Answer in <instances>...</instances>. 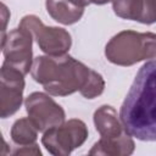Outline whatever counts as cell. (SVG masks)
<instances>
[{"instance_id":"15","label":"cell","mask_w":156,"mask_h":156,"mask_svg":"<svg viewBox=\"0 0 156 156\" xmlns=\"http://www.w3.org/2000/svg\"><path fill=\"white\" fill-rule=\"evenodd\" d=\"M73 4H76V5H78V6H80V7H85V6H88L90 2H89V0H71Z\"/></svg>"},{"instance_id":"7","label":"cell","mask_w":156,"mask_h":156,"mask_svg":"<svg viewBox=\"0 0 156 156\" xmlns=\"http://www.w3.org/2000/svg\"><path fill=\"white\" fill-rule=\"evenodd\" d=\"M1 49L4 54V63L12 67L24 76L32 69L33 65V37L24 28H15L1 38Z\"/></svg>"},{"instance_id":"14","label":"cell","mask_w":156,"mask_h":156,"mask_svg":"<svg viewBox=\"0 0 156 156\" xmlns=\"http://www.w3.org/2000/svg\"><path fill=\"white\" fill-rule=\"evenodd\" d=\"M1 16H2V35H1V38H4L6 34H5V29H6V22H7V18L10 17V12L7 11V7H6V5L5 4H2L1 5Z\"/></svg>"},{"instance_id":"10","label":"cell","mask_w":156,"mask_h":156,"mask_svg":"<svg viewBox=\"0 0 156 156\" xmlns=\"http://www.w3.org/2000/svg\"><path fill=\"white\" fill-rule=\"evenodd\" d=\"M115 13L123 20H132L144 24L156 22V0H113Z\"/></svg>"},{"instance_id":"9","label":"cell","mask_w":156,"mask_h":156,"mask_svg":"<svg viewBox=\"0 0 156 156\" xmlns=\"http://www.w3.org/2000/svg\"><path fill=\"white\" fill-rule=\"evenodd\" d=\"M24 74L20 71L1 66L0 72V116L7 118L16 113L22 105L24 90Z\"/></svg>"},{"instance_id":"11","label":"cell","mask_w":156,"mask_h":156,"mask_svg":"<svg viewBox=\"0 0 156 156\" xmlns=\"http://www.w3.org/2000/svg\"><path fill=\"white\" fill-rule=\"evenodd\" d=\"M45 6L52 20L66 26L78 22L84 13V7L73 4L71 0H46Z\"/></svg>"},{"instance_id":"6","label":"cell","mask_w":156,"mask_h":156,"mask_svg":"<svg viewBox=\"0 0 156 156\" xmlns=\"http://www.w3.org/2000/svg\"><path fill=\"white\" fill-rule=\"evenodd\" d=\"M20 27L32 34L39 49L46 55H63L72 45L71 34L65 28L48 27L34 15L24 16L20 22Z\"/></svg>"},{"instance_id":"2","label":"cell","mask_w":156,"mask_h":156,"mask_svg":"<svg viewBox=\"0 0 156 156\" xmlns=\"http://www.w3.org/2000/svg\"><path fill=\"white\" fill-rule=\"evenodd\" d=\"M93 73L94 69L67 54L38 56L34 58L30 69L33 79L54 96L82 93Z\"/></svg>"},{"instance_id":"1","label":"cell","mask_w":156,"mask_h":156,"mask_svg":"<svg viewBox=\"0 0 156 156\" xmlns=\"http://www.w3.org/2000/svg\"><path fill=\"white\" fill-rule=\"evenodd\" d=\"M126 132L143 141H156V60L144 63L121 106Z\"/></svg>"},{"instance_id":"5","label":"cell","mask_w":156,"mask_h":156,"mask_svg":"<svg viewBox=\"0 0 156 156\" xmlns=\"http://www.w3.org/2000/svg\"><path fill=\"white\" fill-rule=\"evenodd\" d=\"M87 138L88 128L85 123L78 118H72L44 132L41 143L51 155L67 156L74 149L82 146Z\"/></svg>"},{"instance_id":"3","label":"cell","mask_w":156,"mask_h":156,"mask_svg":"<svg viewBox=\"0 0 156 156\" xmlns=\"http://www.w3.org/2000/svg\"><path fill=\"white\" fill-rule=\"evenodd\" d=\"M115 107L102 105L94 112V124L100 139L93 145L89 155L128 156L132 155L135 144L126 132Z\"/></svg>"},{"instance_id":"8","label":"cell","mask_w":156,"mask_h":156,"mask_svg":"<svg viewBox=\"0 0 156 156\" xmlns=\"http://www.w3.org/2000/svg\"><path fill=\"white\" fill-rule=\"evenodd\" d=\"M24 106L29 119L39 132L44 133L65 122L66 115L63 108L45 93H32L26 99Z\"/></svg>"},{"instance_id":"16","label":"cell","mask_w":156,"mask_h":156,"mask_svg":"<svg viewBox=\"0 0 156 156\" xmlns=\"http://www.w3.org/2000/svg\"><path fill=\"white\" fill-rule=\"evenodd\" d=\"M110 1H113V0H89L90 4H95V5H105Z\"/></svg>"},{"instance_id":"4","label":"cell","mask_w":156,"mask_h":156,"mask_svg":"<svg viewBox=\"0 0 156 156\" xmlns=\"http://www.w3.org/2000/svg\"><path fill=\"white\" fill-rule=\"evenodd\" d=\"M105 56L111 63L118 66H132L144 60L156 58V34L122 30L106 44Z\"/></svg>"},{"instance_id":"12","label":"cell","mask_w":156,"mask_h":156,"mask_svg":"<svg viewBox=\"0 0 156 156\" xmlns=\"http://www.w3.org/2000/svg\"><path fill=\"white\" fill-rule=\"evenodd\" d=\"M38 129L34 126V123L27 118H20L17 119L11 128L10 135L12 141L17 146H24V145H32L35 144L38 138Z\"/></svg>"},{"instance_id":"13","label":"cell","mask_w":156,"mask_h":156,"mask_svg":"<svg viewBox=\"0 0 156 156\" xmlns=\"http://www.w3.org/2000/svg\"><path fill=\"white\" fill-rule=\"evenodd\" d=\"M13 155H41V151L38 146V144H32V145H24V146H17L12 151Z\"/></svg>"}]
</instances>
